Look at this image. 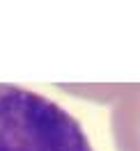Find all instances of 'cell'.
Returning a JSON list of instances; mask_svg holds the SVG:
<instances>
[{
    "label": "cell",
    "mask_w": 140,
    "mask_h": 151,
    "mask_svg": "<svg viewBox=\"0 0 140 151\" xmlns=\"http://www.w3.org/2000/svg\"><path fill=\"white\" fill-rule=\"evenodd\" d=\"M0 151H94L85 128L53 99L0 83Z\"/></svg>",
    "instance_id": "6da1fadb"
}]
</instances>
